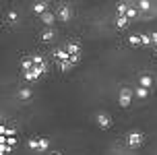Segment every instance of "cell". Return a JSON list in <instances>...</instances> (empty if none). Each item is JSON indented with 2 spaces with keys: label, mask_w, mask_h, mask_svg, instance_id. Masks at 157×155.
I'll return each instance as SVG.
<instances>
[{
  "label": "cell",
  "mask_w": 157,
  "mask_h": 155,
  "mask_svg": "<svg viewBox=\"0 0 157 155\" xmlns=\"http://www.w3.org/2000/svg\"><path fill=\"white\" fill-rule=\"evenodd\" d=\"M54 19H56V17L52 15V13H44V15H41V23H44V25H48V27H50V25L54 23Z\"/></svg>",
  "instance_id": "obj_12"
},
{
  "label": "cell",
  "mask_w": 157,
  "mask_h": 155,
  "mask_svg": "<svg viewBox=\"0 0 157 155\" xmlns=\"http://www.w3.org/2000/svg\"><path fill=\"white\" fill-rule=\"evenodd\" d=\"M141 46H151V37L149 35H141Z\"/></svg>",
  "instance_id": "obj_24"
},
{
  "label": "cell",
  "mask_w": 157,
  "mask_h": 155,
  "mask_svg": "<svg viewBox=\"0 0 157 155\" xmlns=\"http://www.w3.org/2000/svg\"><path fill=\"white\" fill-rule=\"evenodd\" d=\"M126 8H128V4H126V2H120V4H118V17H124Z\"/></svg>",
  "instance_id": "obj_20"
},
{
  "label": "cell",
  "mask_w": 157,
  "mask_h": 155,
  "mask_svg": "<svg viewBox=\"0 0 157 155\" xmlns=\"http://www.w3.org/2000/svg\"><path fill=\"white\" fill-rule=\"evenodd\" d=\"M95 122H97L99 128L105 130V128H110V126H112V118L108 116V114H97V116H95Z\"/></svg>",
  "instance_id": "obj_3"
},
{
  "label": "cell",
  "mask_w": 157,
  "mask_h": 155,
  "mask_svg": "<svg viewBox=\"0 0 157 155\" xmlns=\"http://www.w3.org/2000/svg\"><path fill=\"white\" fill-rule=\"evenodd\" d=\"M4 134H6V126H4V124H0V137H4Z\"/></svg>",
  "instance_id": "obj_26"
},
{
  "label": "cell",
  "mask_w": 157,
  "mask_h": 155,
  "mask_svg": "<svg viewBox=\"0 0 157 155\" xmlns=\"http://www.w3.org/2000/svg\"><path fill=\"white\" fill-rule=\"evenodd\" d=\"M48 10V2H35L33 4V13H37V15H44Z\"/></svg>",
  "instance_id": "obj_6"
},
{
  "label": "cell",
  "mask_w": 157,
  "mask_h": 155,
  "mask_svg": "<svg viewBox=\"0 0 157 155\" xmlns=\"http://www.w3.org/2000/svg\"><path fill=\"white\" fill-rule=\"evenodd\" d=\"M58 64H60V70H64V72H66V70H71V68H75V64H72L71 60H64V62H58Z\"/></svg>",
  "instance_id": "obj_17"
},
{
  "label": "cell",
  "mask_w": 157,
  "mask_h": 155,
  "mask_svg": "<svg viewBox=\"0 0 157 155\" xmlns=\"http://www.w3.org/2000/svg\"><path fill=\"white\" fill-rule=\"evenodd\" d=\"M118 101H120L122 108H128L130 101H132V91H130L128 87H122V89H120V95H118Z\"/></svg>",
  "instance_id": "obj_2"
},
{
  "label": "cell",
  "mask_w": 157,
  "mask_h": 155,
  "mask_svg": "<svg viewBox=\"0 0 157 155\" xmlns=\"http://www.w3.org/2000/svg\"><path fill=\"white\" fill-rule=\"evenodd\" d=\"M2 145H6V137H0V147Z\"/></svg>",
  "instance_id": "obj_27"
},
{
  "label": "cell",
  "mask_w": 157,
  "mask_h": 155,
  "mask_svg": "<svg viewBox=\"0 0 157 155\" xmlns=\"http://www.w3.org/2000/svg\"><path fill=\"white\" fill-rule=\"evenodd\" d=\"M128 41H130V46H141V35H130Z\"/></svg>",
  "instance_id": "obj_19"
},
{
  "label": "cell",
  "mask_w": 157,
  "mask_h": 155,
  "mask_svg": "<svg viewBox=\"0 0 157 155\" xmlns=\"http://www.w3.org/2000/svg\"><path fill=\"white\" fill-rule=\"evenodd\" d=\"M21 66H23V70H25V72H27V70H31V68H33V62H31V58H23Z\"/></svg>",
  "instance_id": "obj_18"
},
{
  "label": "cell",
  "mask_w": 157,
  "mask_h": 155,
  "mask_svg": "<svg viewBox=\"0 0 157 155\" xmlns=\"http://www.w3.org/2000/svg\"><path fill=\"white\" fill-rule=\"evenodd\" d=\"M31 95H33V91H31V89H29V87H25V89H21V91H19V97H21V99H23V101L31 99Z\"/></svg>",
  "instance_id": "obj_11"
},
{
  "label": "cell",
  "mask_w": 157,
  "mask_h": 155,
  "mask_svg": "<svg viewBox=\"0 0 157 155\" xmlns=\"http://www.w3.org/2000/svg\"><path fill=\"white\" fill-rule=\"evenodd\" d=\"M134 95H136L139 99H147V97H149V89H143V87H136V89H134Z\"/></svg>",
  "instance_id": "obj_10"
},
{
  "label": "cell",
  "mask_w": 157,
  "mask_h": 155,
  "mask_svg": "<svg viewBox=\"0 0 157 155\" xmlns=\"http://www.w3.org/2000/svg\"><path fill=\"white\" fill-rule=\"evenodd\" d=\"M139 87H143V89H151V87H153V77H151V75H141Z\"/></svg>",
  "instance_id": "obj_5"
},
{
  "label": "cell",
  "mask_w": 157,
  "mask_h": 155,
  "mask_svg": "<svg viewBox=\"0 0 157 155\" xmlns=\"http://www.w3.org/2000/svg\"><path fill=\"white\" fill-rule=\"evenodd\" d=\"M37 147H39V137H31V139H29V149L37 153Z\"/></svg>",
  "instance_id": "obj_16"
},
{
  "label": "cell",
  "mask_w": 157,
  "mask_h": 155,
  "mask_svg": "<svg viewBox=\"0 0 157 155\" xmlns=\"http://www.w3.org/2000/svg\"><path fill=\"white\" fill-rule=\"evenodd\" d=\"M136 13H139V10H136V6H132V4H128V8H126L124 17L128 19V21H130V19H134V17H136Z\"/></svg>",
  "instance_id": "obj_13"
},
{
  "label": "cell",
  "mask_w": 157,
  "mask_h": 155,
  "mask_svg": "<svg viewBox=\"0 0 157 155\" xmlns=\"http://www.w3.org/2000/svg\"><path fill=\"white\" fill-rule=\"evenodd\" d=\"M54 56H56V60H58V62L68 60V54H66V50H64V48H62V50H56V52H54Z\"/></svg>",
  "instance_id": "obj_14"
},
{
  "label": "cell",
  "mask_w": 157,
  "mask_h": 155,
  "mask_svg": "<svg viewBox=\"0 0 157 155\" xmlns=\"http://www.w3.org/2000/svg\"><path fill=\"white\" fill-rule=\"evenodd\" d=\"M149 37H151V44H155V46H157V33H151Z\"/></svg>",
  "instance_id": "obj_25"
},
{
  "label": "cell",
  "mask_w": 157,
  "mask_h": 155,
  "mask_svg": "<svg viewBox=\"0 0 157 155\" xmlns=\"http://www.w3.org/2000/svg\"><path fill=\"white\" fill-rule=\"evenodd\" d=\"M17 19H19V15H17L15 10H10V13L6 15V21H8V23H17Z\"/></svg>",
  "instance_id": "obj_21"
},
{
  "label": "cell",
  "mask_w": 157,
  "mask_h": 155,
  "mask_svg": "<svg viewBox=\"0 0 157 155\" xmlns=\"http://www.w3.org/2000/svg\"><path fill=\"white\" fill-rule=\"evenodd\" d=\"M25 79H27V81H29V83H33V81H37V77H35V75H33L31 70H27V72H25Z\"/></svg>",
  "instance_id": "obj_23"
},
{
  "label": "cell",
  "mask_w": 157,
  "mask_h": 155,
  "mask_svg": "<svg viewBox=\"0 0 157 155\" xmlns=\"http://www.w3.org/2000/svg\"><path fill=\"white\" fill-rule=\"evenodd\" d=\"M71 17H72V10H71L68 4H60V6H58V19H60V21H68Z\"/></svg>",
  "instance_id": "obj_4"
},
{
  "label": "cell",
  "mask_w": 157,
  "mask_h": 155,
  "mask_svg": "<svg viewBox=\"0 0 157 155\" xmlns=\"http://www.w3.org/2000/svg\"><path fill=\"white\" fill-rule=\"evenodd\" d=\"M39 37L44 39V41H52V39L56 37V31H54V29H46L41 35H39Z\"/></svg>",
  "instance_id": "obj_9"
},
{
  "label": "cell",
  "mask_w": 157,
  "mask_h": 155,
  "mask_svg": "<svg viewBox=\"0 0 157 155\" xmlns=\"http://www.w3.org/2000/svg\"><path fill=\"white\" fill-rule=\"evenodd\" d=\"M139 8H141V10H149L151 2H149V0H141V2H139Z\"/></svg>",
  "instance_id": "obj_22"
},
{
  "label": "cell",
  "mask_w": 157,
  "mask_h": 155,
  "mask_svg": "<svg viewBox=\"0 0 157 155\" xmlns=\"http://www.w3.org/2000/svg\"><path fill=\"white\" fill-rule=\"evenodd\" d=\"M31 62H33V66H48V64H46V58H44V56H39V54L31 56Z\"/></svg>",
  "instance_id": "obj_8"
},
{
  "label": "cell",
  "mask_w": 157,
  "mask_h": 155,
  "mask_svg": "<svg viewBox=\"0 0 157 155\" xmlns=\"http://www.w3.org/2000/svg\"><path fill=\"white\" fill-rule=\"evenodd\" d=\"M143 141H145V137H143V132H130L128 137H126V143H128V147L130 149H139L143 145Z\"/></svg>",
  "instance_id": "obj_1"
},
{
  "label": "cell",
  "mask_w": 157,
  "mask_h": 155,
  "mask_svg": "<svg viewBox=\"0 0 157 155\" xmlns=\"http://www.w3.org/2000/svg\"><path fill=\"white\" fill-rule=\"evenodd\" d=\"M128 23H130V21H128L126 17H118V19H116V27H120V29H126Z\"/></svg>",
  "instance_id": "obj_15"
},
{
  "label": "cell",
  "mask_w": 157,
  "mask_h": 155,
  "mask_svg": "<svg viewBox=\"0 0 157 155\" xmlns=\"http://www.w3.org/2000/svg\"><path fill=\"white\" fill-rule=\"evenodd\" d=\"M48 147H50V141L46 137H39V147H37V153H46Z\"/></svg>",
  "instance_id": "obj_7"
},
{
  "label": "cell",
  "mask_w": 157,
  "mask_h": 155,
  "mask_svg": "<svg viewBox=\"0 0 157 155\" xmlns=\"http://www.w3.org/2000/svg\"><path fill=\"white\" fill-rule=\"evenodd\" d=\"M50 155H62V153H60V151H52Z\"/></svg>",
  "instance_id": "obj_28"
}]
</instances>
